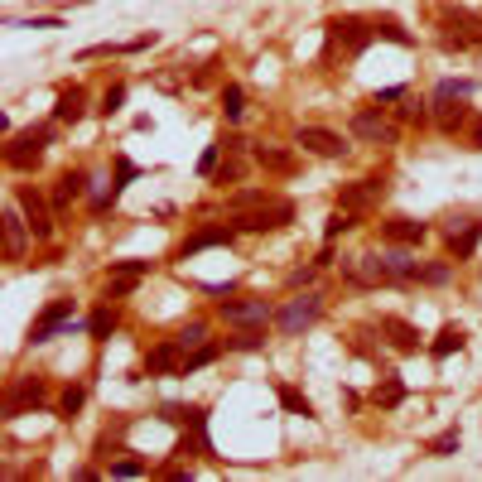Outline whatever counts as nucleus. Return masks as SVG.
Returning a JSON list of instances; mask_svg holds the SVG:
<instances>
[{
    "mask_svg": "<svg viewBox=\"0 0 482 482\" xmlns=\"http://www.w3.org/2000/svg\"><path fill=\"white\" fill-rule=\"evenodd\" d=\"M135 174H140V169H135V164H131V160H116V184H111V193H116V198H121V188L131 184Z\"/></svg>",
    "mask_w": 482,
    "mask_h": 482,
    "instance_id": "nucleus-33",
    "label": "nucleus"
},
{
    "mask_svg": "<svg viewBox=\"0 0 482 482\" xmlns=\"http://www.w3.org/2000/svg\"><path fill=\"white\" fill-rule=\"evenodd\" d=\"M82 111H87V92H82V87L58 92V107H54V121H58V126H78Z\"/></svg>",
    "mask_w": 482,
    "mask_h": 482,
    "instance_id": "nucleus-10",
    "label": "nucleus"
},
{
    "mask_svg": "<svg viewBox=\"0 0 482 482\" xmlns=\"http://www.w3.org/2000/svg\"><path fill=\"white\" fill-rule=\"evenodd\" d=\"M328 39L333 44H348V49H362L367 44V29H362V20H333L328 25Z\"/></svg>",
    "mask_w": 482,
    "mask_h": 482,
    "instance_id": "nucleus-16",
    "label": "nucleus"
},
{
    "mask_svg": "<svg viewBox=\"0 0 482 482\" xmlns=\"http://www.w3.org/2000/svg\"><path fill=\"white\" fill-rule=\"evenodd\" d=\"M82 401H87V391H82V386H68V391L58 396V415H63V420H73V415L82 410Z\"/></svg>",
    "mask_w": 482,
    "mask_h": 482,
    "instance_id": "nucleus-26",
    "label": "nucleus"
},
{
    "mask_svg": "<svg viewBox=\"0 0 482 482\" xmlns=\"http://www.w3.org/2000/svg\"><path fill=\"white\" fill-rule=\"evenodd\" d=\"M184 357H188V352L179 348V338H174V343H160V348H150V357H145V372H150V376L184 372Z\"/></svg>",
    "mask_w": 482,
    "mask_h": 482,
    "instance_id": "nucleus-8",
    "label": "nucleus"
},
{
    "mask_svg": "<svg viewBox=\"0 0 482 482\" xmlns=\"http://www.w3.org/2000/svg\"><path fill=\"white\" fill-rule=\"evenodd\" d=\"M381 261H386V275H391V280H415V275H420V261H415L410 251H401V246H396V251H381Z\"/></svg>",
    "mask_w": 482,
    "mask_h": 482,
    "instance_id": "nucleus-15",
    "label": "nucleus"
},
{
    "mask_svg": "<svg viewBox=\"0 0 482 482\" xmlns=\"http://www.w3.org/2000/svg\"><path fill=\"white\" fill-rule=\"evenodd\" d=\"M381 193H386V184H376V179H362V184L343 188V198H338V203H343V208H352V213H357V208H367V203H376Z\"/></svg>",
    "mask_w": 482,
    "mask_h": 482,
    "instance_id": "nucleus-12",
    "label": "nucleus"
},
{
    "mask_svg": "<svg viewBox=\"0 0 482 482\" xmlns=\"http://www.w3.org/2000/svg\"><path fill=\"white\" fill-rule=\"evenodd\" d=\"M290 217H295V208H290L285 198H270V203H261L256 213L241 217L237 227H241V232H275V227H285Z\"/></svg>",
    "mask_w": 482,
    "mask_h": 482,
    "instance_id": "nucleus-3",
    "label": "nucleus"
},
{
    "mask_svg": "<svg viewBox=\"0 0 482 482\" xmlns=\"http://www.w3.org/2000/svg\"><path fill=\"white\" fill-rule=\"evenodd\" d=\"M468 92H473L468 78H444L439 87H434V102H454V97H468Z\"/></svg>",
    "mask_w": 482,
    "mask_h": 482,
    "instance_id": "nucleus-22",
    "label": "nucleus"
},
{
    "mask_svg": "<svg viewBox=\"0 0 482 482\" xmlns=\"http://www.w3.org/2000/svg\"><path fill=\"white\" fill-rule=\"evenodd\" d=\"M381 333H391V343H396L401 352H415V348H420V333H415L405 319H381Z\"/></svg>",
    "mask_w": 482,
    "mask_h": 482,
    "instance_id": "nucleus-18",
    "label": "nucleus"
},
{
    "mask_svg": "<svg viewBox=\"0 0 482 482\" xmlns=\"http://www.w3.org/2000/svg\"><path fill=\"white\" fill-rule=\"evenodd\" d=\"M295 140L309 150V155H319V160H343V155H348V140H343L338 131H323V126H304Z\"/></svg>",
    "mask_w": 482,
    "mask_h": 482,
    "instance_id": "nucleus-2",
    "label": "nucleus"
},
{
    "mask_svg": "<svg viewBox=\"0 0 482 482\" xmlns=\"http://www.w3.org/2000/svg\"><path fill=\"white\" fill-rule=\"evenodd\" d=\"M140 473H145L140 458H121V463H111V478H140Z\"/></svg>",
    "mask_w": 482,
    "mask_h": 482,
    "instance_id": "nucleus-35",
    "label": "nucleus"
},
{
    "mask_svg": "<svg viewBox=\"0 0 482 482\" xmlns=\"http://www.w3.org/2000/svg\"><path fill=\"white\" fill-rule=\"evenodd\" d=\"M111 270H121V275H150V261H111Z\"/></svg>",
    "mask_w": 482,
    "mask_h": 482,
    "instance_id": "nucleus-36",
    "label": "nucleus"
},
{
    "mask_svg": "<svg viewBox=\"0 0 482 482\" xmlns=\"http://www.w3.org/2000/svg\"><path fill=\"white\" fill-rule=\"evenodd\" d=\"M463 348V328H439V338H434V357H449V352H458Z\"/></svg>",
    "mask_w": 482,
    "mask_h": 482,
    "instance_id": "nucleus-23",
    "label": "nucleus"
},
{
    "mask_svg": "<svg viewBox=\"0 0 482 482\" xmlns=\"http://www.w3.org/2000/svg\"><path fill=\"white\" fill-rule=\"evenodd\" d=\"M15 203H20V213H25V222H29V232L44 241V237H54V222H49V203L34 193V188H20L15 193Z\"/></svg>",
    "mask_w": 482,
    "mask_h": 482,
    "instance_id": "nucleus-7",
    "label": "nucleus"
},
{
    "mask_svg": "<svg viewBox=\"0 0 482 482\" xmlns=\"http://www.w3.org/2000/svg\"><path fill=\"white\" fill-rule=\"evenodd\" d=\"M121 107H126V87H107V97H102V116H116Z\"/></svg>",
    "mask_w": 482,
    "mask_h": 482,
    "instance_id": "nucleus-34",
    "label": "nucleus"
},
{
    "mask_svg": "<svg viewBox=\"0 0 482 482\" xmlns=\"http://www.w3.org/2000/svg\"><path fill=\"white\" fill-rule=\"evenodd\" d=\"M343 280L357 285V290H376V285L391 280V275H386V261H381V256H352V261H343Z\"/></svg>",
    "mask_w": 482,
    "mask_h": 482,
    "instance_id": "nucleus-4",
    "label": "nucleus"
},
{
    "mask_svg": "<svg viewBox=\"0 0 482 482\" xmlns=\"http://www.w3.org/2000/svg\"><path fill=\"white\" fill-rule=\"evenodd\" d=\"M401 401H405V386L396 381V376H391L386 386H376V405H386V410H396Z\"/></svg>",
    "mask_w": 482,
    "mask_h": 482,
    "instance_id": "nucleus-27",
    "label": "nucleus"
},
{
    "mask_svg": "<svg viewBox=\"0 0 482 482\" xmlns=\"http://www.w3.org/2000/svg\"><path fill=\"white\" fill-rule=\"evenodd\" d=\"M208 246H232V227H203L198 237H188L184 241V261L198 256V251H208Z\"/></svg>",
    "mask_w": 482,
    "mask_h": 482,
    "instance_id": "nucleus-13",
    "label": "nucleus"
},
{
    "mask_svg": "<svg viewBox=\"0 0 482 482\" xmlns=\"http://www.w3.org/2000/svg\"><path fill=\"white\" fill-rule=\"evenodd\" d=\"M256 160H261V164H270V169H290V160H285L280 150H266V145L256 150Z\"/></svg>",
    "mask_w": 482,
    "mask_h": 482,
    "instance_id": "nucleus-38",
    "label": "nucleus"
},
{
    "mask_svg": "<svg viewBox=\"0 0 482 482\" xmlns=\"http://www.w3.org/2000/svg\"><path fill=\"white\" fill-rule=\"evenodd\" d=\"M217 155H222V145H208V150H203V160H198V174H213V169H217Z\"/></svg>",
    "mask_w": 482,
    "mask_h": 482,
    "instance_id": "nucleus-39",
    "label": "nucleus"
},
{
    "mask_svg": "<svg viewBox=\"0 0 482 482\" xmlns=\"http://www.w3.org/2000/svg\"><path fill=\"white\" fill-rule=\"evenodd\" d=\"M420 280H425V285H444V280H449V266H429V270H420Z\"/></svg>",
    "mask_w": 482,
    "mask_h": 482,
    "instance_id": "nucleus-40",
    "label": "nucleus"
},
{
    "mask_svg": "<svg viewBox=\"0 0 482 482\" xmlns=\"http://www.w3.org/2000/svg\"><path fill=\"white\" fill-rule=\"evenodd\" d=\"M222 319L237 323V328H266L270 323V304L266 299H232V304H222Z\"/></svg>",
    "mask_w": 482,
    "mask_h": 482,
    "instance_id": "nucleus-6",
    "label": "nucleus"
},
{
    "mask_svg": "<svg viewBox=\"0 0 482 482\" xmlns=\"http://www.w3.org/2000/svg\"><path fill=\"white\" fill-rule=\"evenodd\" d=\"M454 449H458V429H449V434H439V439L429 444V454H434V458H449Z\"/></svg>",
    "mask_w": 482,
    "mask_h": 482,
    "instance_id": "nucleus-32",
    "label": "nucleus"
},
{
    "mask_svg": "<svg viewBox=\"0 0 482 482\" xmlns=\"http://www.w3.org/2000/svg\"><path fill=\"white\" fill-rule=\"evenodd\" d=\"M348 227H357V217H352V208H338V213L328 217V227H323V237L333 241V237H343Z\"/></svg>",
    "mask_w": 482,
    "mask_h": 482,
    "instance_id": "nucleus-28",
    "label": "nucleus"
},
{
    "mask_svg": "<svg viewBox=\"0 0 482 482\" xmlns=\"http://www.w3.org/2000/svg\"><path fill=\"white\" fill-rule=\"evenodd\" d=\"M478 241H482V222H473V227H468L463 237L454 232V241H449V246H454V256H458V261H468V256L478 251Z\"/></svg>",
    "mask_w": 482,
    "mask_h": 482,
    "instance_id": "nucleus-20",
    "label": "nucleus"
},
{
    "mask_svg": "<svg viewBox=\"0 0 482 482\" xmlns=\"http://www.w3.org/2000/svg\"><path fill=\"white\" fill-rule=\"evenodd\" d=\"M352 135H357V140H372V145H386V140H391V126H386L376 111H357V116H352Z\"/></svg>",
    "mask_w": 482,
    "mask_h": 482,
    "instance_id": "nucleus-11",
    "label": "nucleus"
},
{
    "mask_svg": "<svg viewBox=\"0 0 482 482\" xmlns=\"http://www.w3.org/2000/svg\"><path fill=\"white\" fill-rule=\"evenodd\" d=\"M386 237H391V241H401V246H415V241H425V222L396 217V222H386Z\"/></svg>",
    "mask_w": 482,
    "mask_h": 482,
    "instance_id": "nucleus-19",
    "label": "nucleus"
},
{
    "mask_svg": "<svg viewBox=\"0 0 482 482\" xmlns=\"http://www.w3.org/2000/svg\"><path fill=\"white\" fill-rule=\"evenodd\" d=\"M111 328H116V314H111V309H97V314H92V319H87V333H92V338H97V343H102V338H107Z\"/></svg>",
    "mask_w": 482,
    "mask_h": 482,
    "instance_id": "nucleus-29",
    "label": "nucleus"
},
{
    "mask_svg": "<svg viewBox=\"0 0 482 482\" xmlns=\"http://www.w3.org/2000/svg\"><path fill=\"white\" fill-rule=\"evenodd\" d=\"M39 396H44V386H39V381H20V386L5 396V420H15L25 405H39Z\"/></svg>",
    "mask_w": 482,
    "mask_h": 482,
    "instance_id": "nucleus-14",
    "label": "nucleus"
},
{
    "mask_svg": "<svg viewBox=\"0 0 482 482\" xmlns=\"http://www.w3.org/2000/svg\"><path fill=\"white\" fill-rule=\"evenodd\" d=\"M87 193V174H78V169H68L63 179H58V188H54V208H68L73 198H82Z\"/></svg>",
    "mask_w": 482,
    "mask_h": 482,
    "instance_id": "nucleus-17",
    "label": "nucleus"
},
{
    "mask_svg": "<svg viewBox=\"0 0 482 482\" xmlns=\"http://www.w3.org/2000/svg\"><path fill=\"white\" fill-rule=\"evenodd\" d=\"M280 405H285L290 415H304V420H314V405L304 401V396H299L295 386H280Z\"/></svg>",
    "mask_w": 482,
    "mask_h": 482,
    "instance_id": "nucleus-25",
    "label": "nucleus"
},
{
    "mask_svg": "<svg viewBox=\"0 0 482 482\" xmlns=\"http://www.w3.org/2000/svg\"><path fill=\"white\" fill-rule=\"evenodd\" d=\"M203 343H208V328H203V323H188V328H179V348H203Z\"/></svg>",
    "mask_w": 482,
    "mask_h": 482,
    "instance_id": "nucleus-30",
    "label": "nucleus"
},
{
    "mask_svg": "<svg viewBox=\"0 0 482 482\" xmlns=\"http://www.w3.org/2000/svg\"><path fill=\"white\" fill-rule=\"evenodd\" d=\"M208 362H217V348H208V343H203V348L193 352V357H184V376H188V372H203Z\"/></svg>",
    "mask_w": 482,
    "mask_h": 482,
    "instance_id": "nucleus-31",
    "label": "nucleus"
},
{
    "mask_svg": "<svg viewBox=\"0 0 482 482\" xmlns=\"http://www.w3.org/2000/svg\"><path fill=\"white\" fill-rule=\"evenodd\" d=\"M25 217H20V203L5 208V261H20L25 256Z\"/></svg>",
    "mask_w": 482,
    "mask_h": 482,
    "instance_id": "nucleus-9",
    "label": "nucleus"
},
{
    "mask_svg": "<svg viewBox=\"0 0 482 482\" xmlns=\"http://www.w3.org/2000/svg\"><path fill=\"white\" fill-rule=\"evenodd\" d=\"M376 29H381L386 39H396V44H415V39H410V34H405V29L396 25V20H381V25H376Z\"/></svg>",
    "mask_w": 482,
    "mask_h": 482,
    "instance_id": "nucleus-37",
    "label": "nucleus"
},
{
    "mask_svg": "<svg viewBox=\"0 0 482 482\" xmlns=\"http://www.w3.org/2000/svg\"><path fill=\"white\" fill-rule=\"evenodd\" d=\"M222 111H227V121H237L241 111H246V92H241L237 82H227V87H222Z\"/></svg>",
    "mask_w": 482,
    "mask_h": 482,
    "instance_id": "nucleus-24",
    "label": "nucleus"
},
{
    "mask_svg": "<svg viewBox=\"0 0 482 482\" xmlns=\"http://www.w3.org/2000/svg\"><path fill=\"white\" fill-rule=\"evenodd\" d=\"M319 314H323V299L319 295H299V299H290V304L275 314V323H280V333H285V338H299L304 328H314V323H319Z\"/></svg>",
    "mask_w": 482,
    "mask_h": 482,
    "instance_id": "nucleus-1",
    "label": "nucleus"
},
{
    "mask_svg": "<svg viewBox=\"0 0 482 482\" xmlns=\"http://www.w3.org/2000/svg\"><path fill=\"white\" fill-rule=\"evenodd\" d=\"M376 102H405V87H386V92H376Z\"/></svg>",
    "mask_w": 482,
    "mask_h": 482,
    "instance_id": "nucleus-41",
    "label": "nucleus"
},
{
    "mask_svg": "<svg viewBox=\"0 0 482 482\" xmlns=\"http://www.w3.org/2000/svg\"><path fill=\"white\" fill-rule=\"evenodd\" d=\"M63 323H73V299H54V304H49L39 319L29 323V343H49Z\"/></svg>",
    "mask_w": 482,
    "mask_h": 482,
    "instance_id": "nucleus-5",
    "label": "nucleus"
},
{
    "mask_svg": "<svg viewBox=\"0 0 482 482\" xmlns=\"http://www.w3.org/2000/svg\"><path fill=\"white\" fill-rule=\"evenodd\" d=\"M227 348H237V352H256V348H266V328H241L237 338H227Z\"/></svg>",
    "mask_w": 482,
    "mask_h": 482,
    "instance_id": "nucleus-21",
    "label": "nucleus"
}]
</instances>
